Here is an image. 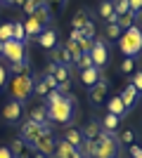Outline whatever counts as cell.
Returning a JSON list of instances; mask_svg holds the SVG:
<instances>
[{
  "label": "cell",
  "instance_id": "cell-50",
  "mask_svg": "<svg viewBox=\"0 0 142 158\" xmlns=\"http://www.w3.org/2000/svg\"><path fill=\"white\" fill-rule=\"evenodd\" d=\"M135 19H140V21H142V12H137V14H135Z\"/></svg>",
  "mask_w": 142,
  "mask_h": 158
},
{
  "label": "cell",
  "instance_id": "cell-44",
  "mask_svg": "<svg viewBox=\"0 0 142 158\" xmlns=\"http://www.w3.org/2000/svg\"><path fill=\"white\" fill-rule=\"evenodd\" d=\"M7 85V66H2L0 64V90Z\"/></svg>",
  "mask_w": 142,
  "mask_h": 158
},
{
  "label": "cell",
  "instance_id": "cell-51",
  "mask_svg": "<svg viewBox=\"0 0 142 158\" xmlns=\"http://www.w3.org/2000/svg\"><path fill=\"white\" fill-rule=\"evenodd\" d=\"M0 57H2V40H0Z\"/></svg>",
  "mask_w": 142,
  "mask_h": 158
},
{
  "label": "cell",
  "instance_id": "cell-35",
  "mask_svg": "<svg viewBox=\"0 0 142 158\" xmlns=\"http://www.w3.org/2000/svg\"><path fill=\"white\" fill-rule=\"evenodd\" d=\"M43 2H45V0H26V2H24L21 7H24V12H26L28 17H31V14L36 12V7H41Z\"/></svg>",
  "mask_w": 142,
  "mask_h": 158
},
{
  "label": "cell",
  "instance_id": "cell-12",
  "mask_svg": "<svg viewBox=\"0 0 142 158\" xmlns=\"http://www.w3.org/2000/svg\"><path fill=\"white\" fill-rule=\"evenodd\" d=\"M52 158H81V153H78V149H76V146L69 144V142H64V139H57Z\"/></svg>",
  "mask_w": 142,
  "mask_h": 158
},
{
  "label": "cell",
  "instance_id": "cell-37",
  "mask_svg": "<svg viewBox=\"0 0 142 158\" xmlns=\"http://www.w3.org/2000/svg\"><path fill=\"white\" fill-rule=\"evenodd\" d=\"M121 71L123 73H133L135 71V57H126V59L121 61Z\"/></svg>",
  "mask_w": 142,
  "mask_h": 158
},
{
  "label": "cell",
  "instance_id": "cell-34",
  "mask_svg": "<svg viewBox=\"0 0 142 158\" xmlns=\"http://www.w3.org/2000/svg\"><path fill=\"white\" fill-rule=\"evenodd\" d=\"M121 26H118V24H107V38L109 40H118L121 38Z\"/></svg>",
  "mask_w": 142,
  "mask_h": 158
},
{
  "label": "cell",
  "instance_id": "cell-6",
  "mask_svg": "<svg viewBox=\"0 0 142 158\" xmlns=\"http://www.w3.org/2000/svg\"><path fill=\"white\" fill-rule=\"evenodd\" d=\"M54 144H57V139L52 137V130H50V127H45V130L38 135V139L33 142V149H36V151H41V153H45L47 158H52Z\"/></svg>",
  "mask_w": 142,
  "mask_h": 158
},
{
  "label": "cell",
  "instance_id": "cell-38",
  "mask_svg": "<svg viewBox=\"0 0 142 158\" xmlns=\"http://www.w3.org/2000/svg\"><path fill=\"white\" fill-rule=\"evenodd\" d=\"M76 43H78V47H81V52H83V54L90 52V47H93V38H85V35H81Z\"/></svg>",
  "mask_w": 142,
  "mask_h": 158
},
{
  "label": "cell",
  "instance_id": "cell-21",
  "mask_svg": "<svg viewBox=\"0 0 142 158\" xmlns=\"http://www.w3.org/2000/svg\"><path fill=\"white\" fill-rule=\"evenodd\" d=\"M118 120H121L118 116H114V113H107V116L100 120V125H102V130H104V132L114 135V132L118 130Z\"/></svg>",
  "mask_w": 142,
  "mask_h": 158
},
{
  "label": "cell",
  "instance_id": "cell-26",
  "mask_svg": "<svg viewBox=\"0 0 142 158\" xmlns=\"http://www.w3.org/2000/svg\"><path fill=\"white\" fill-rule=\"evenodd\" d=\"M116 24L121 26V31H126V28H130V26H135V12L118 14V17H116Z\"/></svg>",
  "mask_w": 142,
  "mask_h": 158
},
{
  "label": "cell",
  "instance_id": "cell-25",
  "mask_svg": "<svg viewBox=\"0 0 142 158\" xmlns=\"http://www.w3.org/2000/svg\"><path fill=\"white\" fill-rule=\"evenodd\" d=\"M78 153H81V158H93L95 156V139H83L78 144Z\"/></svg>",
  "mask_w": 142,
  "mask_h": 158
},
{
  "label": "cell",
  "instance_id": "cell-10",
  "mask_svg": "<svg viewBox=\"0 0 142 158\" xmlns=\"http://www.w3.org/2000/svg\"><path fill=\"white\" fill-rule=\"evenodd\" d=\"M10 151H12L14 158H33L36 149H33V144H26L21 137H17L12 144H10Z\"/></svg>",
  "mask_w": 142,
  "mask_h": 158
},
{
  "label": "cell",
  "instance_id": "cell-41",
  "mask_svg": "<svg viewBox=\"0 0 142 158\" xmlns=\"http://www.w3.org/2000/svg\"><path fill=\"white\" fill-rule=\"evenodd\" d=\"M76 66H78V69H90V66H93V59H90V52H85V54H83L81 59H78V64H76Z\"/></svg>",
  "mask_w": 142,
  "mask_h": 158
},
{
  "label": "cell",
  "instance_id": "cell-20",
  "mask_svg": "<svg viewBox=\"0 0 142 158\" xmlns=\"http://www.w3.org/2000/svg\"><path fill=\"white\" fill-rule=\"evenodd\" d=\"M100 132H102L100 120H90L88 125H83L81 135H83V139H97V137H100Z\"/></svg>",
  "mask_w": 142,
  "mask_h": 158
},
{
  "label": "cell",
  "instance_id": "cell-52",
  "mask_svg": "<svg viewBox=\"0 0 142 158\" xmlns=\"http://www.w3.org/2000/svg\"><path fill=\"white\" fill-rule=\"evenodd\" d=\"M0 2H14V0H0Z\"/></svg>",
  "mask_w": 142,
  "mask_h": 158
},
{
  "label": "cell",
  "instance_id": "cell-8",
  "mask_svg": "<svg viewBox=\"0 0 142 158\" xmlns=\"http://www.w3.org/2000/svg\"><path fill=\"white\" fill-rule=\"evenodd\" d=\"M107 94H109V83L104 78H100L93 87H88V99L93 106H102L107 102Z\"/></svg>",
  "mask_w": 142,
  "mask_h": 158
},
{
  "label": "cell",
  "instance_id": "cell-53",
  "mask_svg": "<svg viewBox=\"0 0 142 158\" xmlns=\"http://www.w3.org/2000/svg\"><path fill=\"white\" fill-rule=\"evenodd\" d=\"M104 2H114V0H104Z\"/></svg>",
  "mask_w": 142,
  "mask_h": 158
},
{
  "label": "cell",
  "instance_id": "cell-40",
  "mask_svg": "<svg viewBox=\"0 0 142 158\" xmlns=\"http://www.w3.org/2000/svg\"><path fill=\"white\" fill-rule=\"evenodd\" d=\"M130 85L135 87L137 92H142V71H133V80H130Z\"/></svg>",
  "mask_w": 142,
  "mask_h": 158
},
{
  "label": "cell",
  "instance_id": "cell-36",
  "mask_svg": "<svg viewBox=\"0 0 142 158\" xmlns=\"http://www.w3.org/2000/svg\"><path fill=\"white\" fill-rule=\"evenodd\" d=\"M114 12H116V17H118V14H126V12H130L128 0H114Z\"/></svg>",
  "mask_w": 142,
  "mask_h": 158
},
{
  "label": "cell",
  "instance_id": "cell-43",
  "mask_svg": "<svg viewBox=\"0 0 142 158\" xmlns=\"http://www.w3.org/2000/svg\"><path fill=\"white\" fill-rule=\"evenodd\" d=\"M128 7H130V12H142V0H128Z\"/></svg>",
  "mask_w": 142,
  "mask_h": 158
},
{
  "label": "cell",
  "instance_id": "cell-46",
  "mask_svg": "<svg viewBox=\"0 0 142 158\" xmlns=\"http://www.w3.org/2000/svg\"><path fill=\"white\" fill-rule=\"evenodd\" d=\"M0 158H14L12 151H10V146H0Z\"/></svg>",
  "mask_w": 142,
  "mask_h": 158
},
{
  "label": "cell",
  "instance_id": "cell-22",
  "mask_svg": "<svg viewBox=\"0 0 142 158\" xmlns=\"http://www.w3.org/2000/svg\"><path fill=\"white\" fill-rule=\"evenodd\" d=\"M31 17H36V19L41 21L43 26H47V24L52 21V12H50V5H47V2H43L41 7H36V12L31 14Z\"/></svg>",
  "mask_w": 142,
  "mask_h": 158
},
{
  "label": "cell",
  "instance_id": "cell-28",
  "mask_svg": "<svg viewBox=\"0 0 142 158\" xmlns=\"http://www.w3.org/2000/svg\"><path fill=\"white\" fill-rule=\"evenodd\" d=\"M135 137H137L135 130L128 127V130H121L118 135H116V142H118V144H135Z\"/></svg>",
  "mask_w": 142,
  "mask_h": 158
},
{
  "label": "cell",
  "instance_id": "cell-33",
  "mask_svg": "<svg viewBox=\"0 0 142 158\" xmlns=\"http://www.w3.org/2000/svg\"><path fill=\"white\" fill-rule=\"evenodd\" d=\"M81 31H83V35H85V38H93V40H95V35H97V28H95V21H93V19L85 21Z\"/></svg>",
  "mask_w": 142,
  "mask_h": 158
},
{
  "label": "cell",
  "instance_id": "cell-32",
  "mask_svg": "<svg viewBox=\"0 0 142 158\" xmlns=\"http://www.w3.org/2000/svg\"><path fill=\"white\" fill-rule=\"evenodd\" d=\"M33 92L38 94V97H45V94L50 92V87H47V83H45L43 78H38V80L33 83Z\"/></svg>",
  "mask_w": 142,
  "mask_h": 158
},
{
  "label": "cell",
  "instance_id": "cell-4",
  "mask_svg": "<svg viewBox=\"0 0 142 158\" xmlns=\"http://www.w3.org/2000/svg\"><path fill=\"white\" fill-rule=\"evenodd\" d=\"M93 158H118V142L114 135L102 130L100 137L95 139V156Z\"/></svg>",
  "mask_w": 142,
  "mask_h": 158
},
{
  "label": "cell",
  "instance_id": "cell-14",
  "mask_svg": "<svg viewBox=\"0 0 142 158\" xmlns=\"http://www.w3.org/2000/svg\"><path fill=\"white\" fill-rule=\"evenodd\" d=\"M21 118V104L19 102H7L5 106H2V120L5 123H17V120Z\"/></svg>",
  "mask_w": 142,
  "mask_h": 158
},
{
  "label": "cell",
  "instance_id": "cell-16",
  "mask_svg": "<svg viewBox=\"0 0 142 158\" xmlns=\"http://www.w3.org/2000/svg\"><path fill=\"white\" fill-rule=\"evenodd\" d=\"M38 45H41L43 50H52V47L57 45V31L47 26L45 31H43L41 35H38Z\"/></svg>",
  "mask_w": 142,
  "mask_h": 158
},
{
  "label": "cell",
  "instance_id": "cell-39",
  "mask_svg": "<svg viewBox=\"0 0 142 158\" xmlns=\"http://www.w3.org/2000/svg\"><path fill=\"white\" fill-rule=\"evenodd\" d=\"M12 76H19V73H28V61H21V64H12L10 66Z\"/></svg>",
  "mask_w": 142,
  "mask_h": 158
},
{
  "label": "cell",
  "instance_id": "cell-23",
  "mask_svg": "<svg viewBox=\"0 0 142 158\" xmlns=\"http://www.w3.org/2000/svg\"><path fill=\"white\" fill-rule=\"evenodd\" d=\"M62 139L78 149V144L83 142V135H81V130H76V127H67V130H64V137H62Z\"/></svg>",
  "mask_w": 142,
  "mask_h": 158
},
{
  "label": "cell",
  "instance_id": "cell-3",
  "mask_svg": "<svg viewBox=\"0 0 142 158\" xmlns=\"http://www.w3.org/2000/svg\"><path fill=\"white\" fill-rule=\"evenodd\" d=\"M10 94H12V102H26L31 94H33V78L28 73H19V76H12L10 80Z\"/></svg>",
  "mask_w": 142,
  "mask_h": 158
},
{
  "label": "cell",
  "instance_id": "cell-5",
  "mask_svg": "<svg viewBox=\"0 0 142 158\" xmlns=\"http://www.w3.org/2000/svg\"><path fill=\"white\" fill-rule=\"evenodd\" d=\"M2 57L10 59V64H21V61H26V45L19 40H5L2 43Z\"/></svg>",
  "mask_w": 142,
  "mask_h": 158
},
{
  "label": "cell",
  "instance_id": "cell-18",
  "mask_svg": "<svg viewBox=\"0 0 142 158\" xmlns=\"http://www.w3.org/2000/svg\"><path fill=\"white\" fill-rule=\"evenodd\" d=\"M47 26H43L41 21L36 19V17H28L26 21H24V31H26V38H33V35H41L43 31H45Z\"/></svg>",
  "mask_w": 142,
  "mask_h": 158
},
{
  "label": "cell",
  "instance_id": "cell-24",
  "mask_svg": "<svg viewBox=\"0 0 142 158\" xmlns=\"http://www.w3.org/2000/svg\"><path fill=\"white\" fill-rule=\"evenodd\" d=\"M107 113H114V116H126V106H123V102H121V97L116 94V97H111L109 99V111Z\"/></svg>",
  "mask_w": 142,
  "mask_h": 158
},
{
  "label": "cell",
  "instance_id": "cell-45",
  "mask_svg": "<svg viewBox=\"0 0 142 158\" xmlns=\"http://www.w3.org/2000/svg\"><path fill=\"white\" fill-rule=\"evenodd\" d=\"M130 156H133V158H142V146L130 144Z\"/></svg>",
  "mask_w": 142,
  "mask_h": 158
},
{
  "label": "cell",
  "instance_id": "cell-7",
  "mask_svg": "<svg viewBox=\"0 0 142 158\" xmlns=\"http://www.w3.org/2000/svg\"><path fill=\"white\" fill-rule=\"evenodd\" d=\"M19 127H21V135H19V137L24 139L26 144H33L36 139H38V135H41V132L45 130V127H50V120H47V123H43V125H41V123H33V120L28 118L26 123H21Z\"/></svg>",
  "mask_w": 142,
  "mask_h": 158
},
{
  "label": "cell",
  "instance_id": "cell-19",
  "mask_svg": "<svg viewBox=\"0 0 142 158\" xmlns=\"http://www.w3.org/2000/svg\"><path fill=\"white\" fill-rule=\"evenodd\" d=\"M97 14H100L102 19L107 21V24H116V12H114V2H104L102 0L100 7H97Z\"/></svg>",
  "mask_w": 142,
  "mask_h": 158
},
{
  "label": "cell",
  "instance_id": "cell-17",
  "mask_svg": "<svg viewBox=\"0 0 142 158\" xmlns=\"http://www.w3.org/2000/svg\"><path fill=\"white\" fill-rule=\"evenodd\" d=\"M100 78H102V73H100V69H97V66L81 69V80H83V85H85V87H93Z\"/></svg>",
  "mask_w": 142,
  "mask_h": 158
},
{
  "label": "cell",
  "instance_id": "cell-31",
  "mask_svg": "<svg viewBox=\"0 0 142 158\" xmlns=\"http://www.w3.org/2000/svg\"><path fill=\"white\" fill-rule=\"evenodd\" d=\"M12 31H14V24H12V21L0 24V40H2V43H5V40H12Z\"/></svg>",
  "mask_w": 142,
  "mask_h": 158
},
{
  "label": "cell",
  "instance_id": "cell-9",
  "mask_svg": "<svg viewBox=\"0 0 142 158\" xmlns=\"http://www.w3.org/2000/svg\"><path fill=\"white\" fill-rule=\"evenodd\" d=\"M90 59H93V66L102 69V66L109 61V50H107V43L100 38L93 40V47H90Z\"/></svg>",
  "mask_w": 142,
  "mask_h": 158
},
{
  "label": "cell",
  "instance_id": "cell-48",
  "mask_svg": "<svg viewBox=\"0 0 142 158\" xmlns=\"http://www.w3.org/2000/svg\"><path fill=\"white\" fill-rule=\"evenodd\" d=\"M33 158H47V156H45V153H41V151H36V153H33Z\"/></svg>",
  "mask_w": 142,
  "mask_h": 158
},
{
  "label": "cell",
  "instance_id": "cell-1",
  "mask_svg": "<svg viewBox=\"0 0 142 158\" xmlns=\"http://www.w3.org/2000/svg\"><path fill=\"white\" fill-rule=\"evenodd\" d=\"M47 120L50 123H59V125H67L74 118V109H76V97L74 94H62L54 104H47Z\"/></svg>",
  "mask_w": 142,
  "mask_h": 158
},
{
  "label": "cell",
  "instance_id": "cell-15",
  "mask_svg": "<svg viewBox=\"0 0 142 158\" xmlns=\"http://www.w3.org/2000/svg\"><path fill=\"white\" fill-rule=\"evenodd\" d=\"M118 97H121L123 106H126V113H128V111H133V106H135V102H137V97H140V92H137L133 85H128V87H123V92L118 94Z\"/></svg>",
  "mask_w": 142,
  "mask_h": 158
},
{
  "label": "cell",
  "instance_id": "cell-47",
  "mask_svg": "<svg viewBox=\"0 0 142 158\" xmlns=\"http://www.w3.org/2000/svg\"><path fill=\"white\" fill-rule=\"evenodd\" d=\"M45 2H47V5H57V7H62L67 0H45Z\"/></svg>",
  "mask_w": 142,
  "mask_h": 158
},
{
  "label": "cell",
  "instance_id": "cell-2",
  "mask_svg": "<svg viewBox=\"0 0 142 158\" xmlns=\"http://www.w3.org/2000/svg\"><path fill=\"white\" fill-rule=\"evenodd\" d=\"M118 50L123 52V57H137L142 52V28L140 26L126 28L118 38Z\"/></svg>",
  "mask_w": 142,
  "mask_h": 158
},
{
  "label": "cell",
  "instance_id": "cell-49",
  "mask_svg": "<svg viewBox=\"0 0 142 158\" xmlns=\"http://www.w3.org/2000/svg\"><path fill=\"white\" fill-rule=\"evenodd\" d=\"M24 2H26V0H14V5H24Z\"/></svg>",
  "mask_w": 142,
  "mask_h": 158
},
{
  "label": "cell",
  "instance_id": "cell-11",
  "mask_svg": "<svg viewBox=\"0 0 142 158\" xmlns=\"http://www.w3.org/2000/svg\"><path fill=\"white\" fill-rule=\"evenodd\" d=\"M47 73H52V78L57 80V85H59V87H69V80H71V71H69V66L50 64V66H47Z\"/></svg>",
  "mask_w": 142,
  "mask_h": 158
},
{
  "label": "cell",
  "instance_id": "cell-42",
  "mask_svg": "<svg viewBox=\"0 0 142 158\" xmlns=\"http://www.w3.org/2000/svg\"><path fill=\"white\" fill-rule=\"evenodd\" d=\"M62 97V92L59 90H50V92L45 94V99H47V104H54V102H57V99Z\"/></svg>",
  "mask_w": 142,
  "mask_h": 158
},
{
  "label": "cell",
  "instance_id": "cell-13",
  "mask_svg": "<svg viewBox=\"0 0 142 158\" xmlns=\"http://www.w3.org/2000/svg\"><path fill=\"white\" fill-rule=\"evenodd\" d=\"M50 59H52V64L71 66V54H69L67 45H54L52 50H50Z\"/></svg>",
  "mask_w": 142,
  "mask_h": 158
},
{
  "label": "cell",
  "instance_id": "cell-30",
  "mask_svg": "<svg viewBox=\"0 0 142 158\" xmlns=\"http://www.w3.org/2000/svg\"><path fill=\"white\" fill-rule=\"evenodd\" d=\"M12 40H19V43H26V31H24V21H14Z\"/></svg>",
  "mask_w": 142,
  "mask_h": 158
},
{
  "label": "cell",
  "instance_id": "cell-27",
  "mask_svg": "<svg viewBox=\"0 0 142 158\" xmlns=\"http://www.w3.org/2000/svg\"><path fill=\"white\" fill-rule=\"evenodd\" d=\"M28 118L33 120V123H47V109L45 106H36V109H31V116H28Z\"/></svg>",
  "mask_w": 142,
  "mask_h": 158
},
{
  "label": "cell",
  "instance_id": "cell-29",
  "mask_svg": "<svg viewBox=\"0 0 142 158\" xmlns=\"http://www.w3.org/2000/svg\"><path fill=\"white\" fill-rule=\"evenodd\" d=\"M88 19H90V17H88V12H85V10H78V12L74 14V19H71V28H78V31H81V28H83V24H85Z\"/></svg>",
  "mask_w": 142,
  "mask_h": 158
}]
</instances>
